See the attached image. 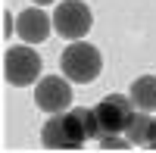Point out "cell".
<instances>
[{
  "instance_id": "obj_1",
  "label": "cell",
  "mask_w": 156,
  "mask_h": 153,
  "mask_svg": "<svg viewBox=\"0 0 156 153\" xmlns=\"http://www.w3.org/2000/svg\"><path fill=\"white\" fill-rule=\"evenodd\" d=\"M84 141H87V128H84V119L78 116V106L69 112L66 109L50 112V119L41 128V144L50 150H78Z\"/></svg>"
},
{
  "instance_id": "obj_2",
  "label": "cell",
  "mask_w": 156,
  "mask_h": 153,
  "mask_svg": "<svg viewBox=\"0 0 156 153\" xmlns=\"http://www.w3.org/2000/svg\"><path fill=\"white\" fill-rule=\"evenodd\" d=\"M59 69H62V75H66L69 81L87 84V81H94L100 75V69H103L100 50L90 47V44H84V41H75V44H69L66 50H62Z\"/></svg>"
},
{
  "instance_id": "obj_3",
  "label": "cell",
  "mask_w": 156,
  "mask_h": 153,
  "mask_svg": "<svg viewBox=\"0 0 156 153\" xmlns=\"http://www.w3.org/2000/svg\"><path fill=\"white\" fill-rule=\"evenodd\" d=\"M41 75V56L34 47H9L3 56V78L16 87L34 84Z\"/></svg>"
},
{
  "instance_id": "obj_4",
  "label": "cell",
  "mask_w": 156,
  "mask_h": 153,
  "mask_svg": "<svg viewBox=\"0 0 156 153\" xmlns=\"http://www.w3.org/2000/svg\"><path fill=\"white\" fill-rule=\"evenodd\" d=\"M90 25H94V16H90L87 3H81V0H62L53 12V28L69 41H81Z\"/></svg>"
},
{
  "instance_id": "obj_5",
  "label": "cell",
  "mask_w": 156,
  "mask_h": 153,
  "mask_svg": "<svg viewBox=\"0 0 156 153\" xmlns=\"http://www.w3.org/2000/svg\"><path fill=\"white\" fill-rule=\"evenodd\" d=\"M94 112H97V122H100V137L103 134H125L128 122L134 116V103H131V97L112 94V97H103L94 106Z\"/></svg>"
},
{
  "instance_id": "obj_6",
  "label": "cell",
  "mask_w": 156,
  "mask_h": 153,
  "mask_svg": "<svg viewBox=\"0 0 156 153\" xmlns=\"http://www.w3.org/2000/svg\"><path fill=\"white\" fill-rule=\"evenodd\" d=\"M34 103H37V109H44V112H62V109H69V103H72L69 81L59 78V75L41 78V81H37V91H34Z\"/></svg>"
},
{
  "instance_id": "obj_7",
  "label": "cell",
  "mask_w": 156,
  "mask_h": 153,
  "mask_svg": "<svg viewBox=\"0 0 156 153\" xmlns=\"http://www.w3.org/2000/svg\"><path fill=\"white\" fill-rule=\"evenodd\" d=\"M50 25H53V19H50L47 12H41L37 6H31V9H22L19 12L16 31H19V37H22L25 44H41V41H47Z\"/></svg>"
},
{
  "instance_id": "obj_8",
  "label": "cell",
  "mask_w": 156,
  "mask_h": 153,
  "mask_svg": "<svg viewBox=\"0 0 156 153\" xmlns=\"http://www.w3.org/2000/svg\"><path fill=\"white\" fill-rule=\"evenodd\" d=\"M153 116L147 109H137L134 116H131V122H128V128H125V137L131 141L134 147H150V141H153Z\"/></svg>"
},
{
  "instance_id": "obj_9",
  "label": "cell",
  "mask_w": 156,
  "mask_h": 153,
  "mask_svg": "<svg viewBox=\"0 0 156 153\" xmlns=\"http://www.w3.org/2000/svg\"><path fill=\"white\" fill-rule=\"evenodd\" d=\"M131 103L137 106V109H147V112H153L156 109V78L153 75H140V78H134V84H131Z\"/></svg>"
},
{
  "instance_id": "obj_10",
  "label": "cell",
  "mask_w": 156,
  "mask_h": 153,
  "mask_svg": "<svg viewBox=\"0 0 156 153\" xmlns=\"http://www.w3.org/2000/svg\"><path fill=\"white\" fill-rule=\"evenodd\" d=\"M100 147H103V150H128L131 141L122 137V134H103V137H100Z\"/></svg>"
},
{
  "instance_id": "obj_11",
  "label": "cell",
  "mask_w": 156,
  "mask_h": 153,
  "mask_svg": "<svg viewBox=\"0 0 156 153\" xmlns=\"http://www.w3.org/2000/svg\"><path fill=\"white\" fill-rule=\"evenodd\" d=\"M150 147L156 150V122H153V141H150Z\"/></svg>"
},
{
  "instance_id": "obj_12",
  "label": "cell",
  "mask_w": 156,
  "mask_h": 153,
  "mask_svg": "<svg viewBox=\"0 0 156 153\" xmlns=\"http://www.w3.org/2000/svg\"><path fill=\"white\" fill-rule=\"evenodd\" d=\"M34 3H37V6H47V3H53V0H34Z\"/></svg>"
}]
</instances>
